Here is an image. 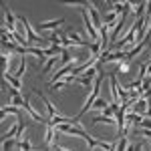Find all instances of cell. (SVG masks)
Returning <instances> with one entry per match:
<instances>
[{
    "mask_svg": "<svg viewBox=\"0 0 151 151\" xmlns=\"http://www.w3.org/2000/svg\"><path fill=\"white\" fill-rule=\"evenodd\" d=\"M57 63H58V57H50V58H47V63H45V69H42V77H47L48 73H50V69H52Z\"/></svg>",
    "mask_w": 151,
    "mask_h": 151,
    "instance_id": "obj_8",
    "label": "cell"
},
{
    "mask_svg": "<svg viewBox=\"0 0 151 151\" xmlns=\"http://www.w3.org/2000/svg\"><path fill=\"white\" fill-rule=\"evenodd\" d=\"M141 127H143V129H149V131H151V121H149V119H143V121H141Z\"/></svg>",
    "mask_w": 151,
    "mask_h": 151,
    "instance_id": "obj_16",
    "label": "cell"
},
{
    "mask_svg": "<svg viewBox=\"0 0 151 151\" xmlns=\"http://www.w3.org/2000/svg\"><path fill=\"white\" fill-rule=\"evenodd\" d=\"M107 105H109V103H107V101H103V99L99 97V99H97V101L93 103V107H95V109H101V111H103V109L107 107Z\"/></svg>",
    "mask_w": 151,
    "mask_h": 151,
    "instance_id": "obj_13",
    "label": "cell"
},
{
    "mask_svg": "<svg viewBox=\"0 0 151 151\" xmlns=\"http://www.w3.org/2000/svg\"><path fill=\"white\" fill-rule=\"evenodd\" d=\"M119 73H129V60H121L119 63V67H117Z\"/></svg>",
    "mask_w": 151,
    "mask_h": 151,
    "instance_id": "obj_12",
    "label": "cell"
},
{
    "mask_svg": "<svg viewBox=\"0 0 151 151\" xmlns=\"http://www.w3.org/2000/svg\"><path fill=\"white\" fill-rule=\"evenodd\" d=\"M2 115H16L22 121V113H20V109H18L16 105H8V107L4 105V107H2Z\"/></svg>",
    "mask_w": 151,
    "mask_h": 151,
    "instance_id": "obj_6",
    "label": "cell"
},
{
    "mask_svg": "<svg viewBox=\"0 0 151 151\" xmlns=\"http://www.w3.org/2000/svg\"><path fill=\"white\" fill-rule=\"evenodd\" d=\"M87 12H89V16H91V20H93V24H95V28L99 30L101 26H103V22H101V16H99V10L95 8L93 4H87Z\"/></svg>",
    "mask_w": 151,
    "mask_h": 151,
    "instance_id": "obj_3",
    "label": "cell"
},
{
    "mask_svg": "<svg viewBox=\"0 0 151 151\" xmlns=\"http://www.w3.org/2000/svg\"><path fill=\"white\" fill-rule=\"evenodd\" d=\"M16 147H20L22 151H35V145L30 143V139H28V137H22V139H20V143H18Z\"/></svg>",
    "mask_w": 151,
    "mask_h": 151,
    "instance_id": "obj_9",
    "label": "cell"
},
{
    "mask_svg": "<svg viewBox=\"0 0 151 151\" xmlns=\"http://www.w3.org/2000/svg\"><path fill=\"white\" fill-rule=\"evenodd\" d=\"M115 20H117V12H115V10H111L109 14H107V18H105V24L111 28V26L115 24Z\"/></svg>",
    "mask_w": 151,
    "mask_h": 151,
    "instance_id": "obj_10",
    "label": "cell"
},
{
    "mask_svg": "<svg viewBox=\"0 0 151 151\" xmlns=\"http://www.w3.org/2000/svg\"><path fill=\"white\" fill-rule=\"evenodd\" d=\"M73 58H75V55H70L69 50H65V52H63V57H60V60H58V63H60V65H67L69 60H73Z\"/></svg>",
    "mask_w": 151,
    "mask_h": 151,
    "instance_id": "obj_11",
    "label": "cell"
},
{
    "mask_svg": "<svg viewBox=\"0 0 151 151\" xmlns=\"http://www.w3.org/2000/svg\"><path fill=\"white\" fill-rule=\"evenodd\" d=\"M16 20H18V22H22L24 36H26V40H28V45H30V47H35V45H47V42H48L47 38H42L40 35H36V32H35L32 24L26 20V16H24V14H18V16H16Z\"/></svg>",
    "mask_w": 151,
    "mask_h": 151,
    "instance_id": "obj_2",
    "label": "cell"
},
{
    "mask_svg": "<svg viewBox=\"0 0 151 151\" xmlns=\"http://www.w3.org/2000/svg\"><path fill=\"white\" fill-rule=\"evenodd\" d=\"M2 65H4V70H8V65H10V55H4V57H2Z\"/></svg>",
    "mask_w": 151,
    "mask_h": 151,
    "instance_id": "obj_15",
    "label": "cell"
},
{
    "mask_svg": "<svg viewBox=\"0 0 151 151\" xmlns=\"http://www.w3.org/2000/svg\"><path fill=\"white\" fill-rule=\"evenodd\" d=\"M91 123H95V125H97V123H109V125H115V127H117V121H115V119H113V117H105V115L93 117V119H91Z\"/></svg>",
    "mask_w": 151,
    "mask_h": 151,
    "instance_id": "obj_7",
    "label": "cell"
},
{
    "mask_svg": "<svg viewBox=\"0 0 151 151\" xmlns=\"http://www.w3.org/2000/svg\"><path fill=\"white\" fill-rule=\"evenodd\" d=\"M2 77H4V81H6V83H10V87L18 89V91L22 89V83H20V79H18V77H14V75H10L8 70H4V75H2Z\"/></svg>",
    "mask_w": 151,
    "mask_h": 151,
    "instance_id": "obj_5",
    "label": "cell"
},
{
    "mask_svg": "<svg viewBox=\"0 0 151 151\" xmlns=\"http://www.w3.org/2000/svg\"><path fill=\"white\" fill-rule=\"evenodd\" d=\"M65 22V18H57V20H50V22H38L36 24V30H52Z\"/></svg>",
    "mask_w": 151,
    "mask_h": 151,
    "instance_id": "obj_4",
    "label": "cell"
},
{
    "mask_svg": "<svg viewBox=\"0 0 151 151\" xmlns=\"http://www.w3.org/2000/svg\"><path fill=\"white\" fill-rule=\"evenodd\" d=\"M55 129L57 131H60V133H69V135H77V137H83V139L87 141V145H89V151H93L95 147H101V149H109L111 147V143H105V141H99L95 139L93 135H89L85 129L81 127V125H67V123H58V125H55Z\"/></svg>",
    "mask_w": 151,
    "mask_h": 151,
    "instance_id": "obj_1",
    "label": "cell"
},
{
    "mask_svg": "<svg viewBox=\"0 0 151 151\" xmlns=\"http://www.w3.org/2000/svg\"><path fill=\"white\" fill-rule=\"evenodd\" d=\"M103 115L105 117H115V111H113V107H111V105H107V107L103 109Z\"/></svg>",
    "mask_w": 151,
    "mask_h": 151,
    "instance_id": "obj_14",
    "label": "cell"
}]
</instances>
